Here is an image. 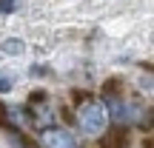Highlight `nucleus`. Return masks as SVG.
Masks as SVG:
<instances>
[{
  "label": "nucleus",
  "mask_w": 154,
  "mask_h": 148,
  "mask_svg": "<svg viewBox=\"0 0 154 148\" xmlns=\"http://www.w3.org/2000/svg\"><path fill=\"white\" fill-rule=\"evenodd\" d=\"M0 51H6V54H20V51H26V43H23V40H3V43H0Z\"/></svg>",
  "instance_id": "5"
},
{
  "label": "nucleus",
  "mask_w": 154,
  "mask_h": 148,
  "mask_svg": "<svg viewBox=\"0 0 154 148\" xmlns=\"http://www.w3.org/2000/svg\"><path fill=\"white\" fill-rule=\"evenodd\" d=\"M74 120H77V128H80L86 137H100V134L106 131V125H109V111H106V103H103V100H94V97L80 100Z\"/></svg>",
  "instance_id": "1"
},
{
  "label": "nucleus",
  "mask_w": 154,
  "mask_h": 148,
  "mask_svg": "<svg viewBox=\"0 0 154 148\" xmlns=\"http://www.w3.org/2000/svg\"><path fill=\"white\" fill-rule=\"evenodd\" d=\"M29 117H32V122H37L40 128L49 125L51 111H49V94L46 91H34L32 94V100H29Z\"/></svg>",
  "instance_id": "3"
},
{
  "label": "nucleus",
  "mask_w": 154,
  "mask_h": 148,
  "mask_svg": "<svg viewBox=\"0 0 154 148\" xmlns=\"http://www.w3.org/2000/svg\"><path fill=\"white\" fill-rule=\"evenodd\" d=\"M3 120H6V105L0 103V122H3Z\"/></svg>",
  "instance_id": "8"
},
{
  "label": "nucleus",
  "mask_w": 154,
  "mask_h": 148,
  "mask_svg": "<svg viewBox=\"0 0 154 148\" xmlns=\"http://www.w3.org/2000/svg\"><path fill=\"white\" fill-rule=\"evenodd\" d=\"M126 131H123V128H117L114 134H109V137L103 140V143H100V148H126Z\"/></svg>",
  "instance_id": "4"
},
{
  "label": "nucleus",
  "mask_w": 154,
  "mask_h": 148,
  "mask_svg": "<svg viewBox=\"0 0 154 148\" xmlns=\"http://www.w3.org/2000/svg\"><path fill=\"white\" fill-rule=\"evenodd\" d=\"M14 9H17V0H0V11L3 14H11Z\"/></svg>",
  "instance_id": "6"
},
{
  "label": "nucleus",
  "mask_w": 154,
  "mask_h": 148,
  "mask_svg": "<svg viewBox=\"0 0 154 148\" xmlns=\"http://www.w3.org/2000/svg\"><path fill=\"white\" fill-rule=\"evenodd\" d=\"M6 91H11V80L6 74H0V94H6Z\"/></svg>",
  "instance_id": "7"
},
{
  "label": "nucleus",
  "mask_w": 154,
  "mask_h": 148,
  "mask_svg": "<svg viewBox=\"0 0 154 148\" xmlns=\"http://www.w3.org/2000/svg\"><path fill=\"white\" fill-rule=\"evenodd\" d=\"M40 145L43 148H80L77 137L66 128H57V125H46L40 131Z\"/></svg>",
  "instance_id": "2"
}]
</instances>
